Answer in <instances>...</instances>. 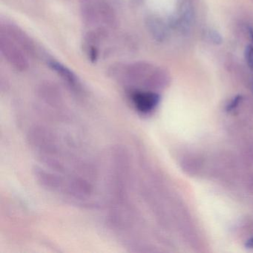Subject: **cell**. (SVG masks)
I'll return each mask as SVG.
<instances>
[{"mask_svg":"<svg viewBox=\"0 0 253 253\" xmlns=\"http://www.w3.org/2000/svg\"><path fill=\"white\" fill-rule=\"evenodd\" d=\"M108 74L114 81L133 88H157L165 81L163 71L146 62L115 63Z\"/></svg>","mask_w":253,"mask_h":253,"instance_id":"obj_1","label":"cell"},{"mask_svg":"<svg viewBox=\"0 0 253 253\" xmlns=\"http://www.w3.org/2000/svg\"><path fill=\"white\" fill-rule=\"evenodd\" d=\"M84 23L93 30L108 32L118 26L116 14L106 0H80Z\"/></svg>","mask_w":253,"mask_h":253,"instance_id":"obj_2","label":"cell"},{"mask_svg":"<svg viewBox=\"0 0 253 253\" xmlns=\"http://www.w3.org/2000/svg\"><path fill=\"white\" fill-rule=\"evenodd\" d=\"M0 51L5 60L19 72L29 68V55L12 38L0 32Z\"/></svg>","mask_w":253,"mask_h":253,"instance_id":"obj_3","label":"cell"},{"mask_svg":"<svg viewBox=\"0 0 253 253\" xmlns=\"http://www.w3.org/2000/svg\"><path fill=\"white\" fill-rule=\"evenodd\" d=\"M129 97L136 110L143 115L153 112L160 102V96L147 89L133 88L130 91Z\"/></svg>","mask_w":253,"mask_h":253,"instance_id":"obj_4","label":"cell"},{"mask_svg":"<svg viewBox=\"0 0 253 253\" xmlns=\"http://www.w3.org/2000/svg\"><path fill=\"white\" fill-rule=\"evenodd\" d=\"M0 32L6 34L8 36L12 38L26 51L28 55H36L37 47L35 46V42L32 41L30 37L17 25L13 24V23H4V24L1 25Z\"/></svg>","mask_w":253,"mask_h":253,"instance_id":"obj_5","label":"cell"},{"mask_svg":"<svg viewBox=\"0 0 253 253\" xmlns=\"http://www.w3.org/2000/svg\"><path fill=\"white\" fill-rule=\"evenodd\" d=\"M48 67L54 71L61 79L75 90L81 88V83L77 75L67 66L55 60H48Z\"/></svg>","mask_w":253,"mask_h":253,"instance_id":"obj_6","label":"cell"},{"mask_svg":"<svg viewBox=\"0 0 253 253\" xmlns=\"http://www.w3.org/2000/svg\"><path fill=\"white\" fill-rule=\"evenodd\" d=\"M195 20V8L192 0H183L179 11L177 26L183 33H188L192 29Z\"/></svg>","mask_w":253,"mask_h":253,"instance_id":"obj_7","label":"cell"},{"mask_svg":"<svg viewBox=\"0 0 253 253\" xmlns=\"http://www.w3.org/2000/svg\"><path fill=\"white\" fill-rule=\"evenodd\" d=\"M146 27L151 36L158 41L163 42L167 37V29L164 22L156 16H149L146 19Z\"/></svg>","mask_w":253,"mask_h":253,"instance_id":"obj_8","label":"cell"},{"mask_svg":"<svg viewBox=\"0 0 253 253\" xmlns=\"http://www.w3.org/2000/svg\"><path fill=\"white\" fill-rule=\"evenodd\" d=\"M245 55V60L248 65L249 68L253 72V45H248L245 49L244 52Z\"/></svg>","mask_w":253,"mask_h":253,"instance_id":"obj_9","label":"cell"},{"mask_svg":"<svg viewBox=\"0 0 253 253\" xmlns=\"http://www.w3.org/2000/svg\"><path fill=\"white\" fill-rule=\"evenodd\" d=\"M208 37L210 38V41H211L212 43L215 44V45H220L223 42L221 35L216 30L210 29L209 31Z\"/></svg>","mask_w":253,"mask_h":253,"instance_id":"obj_10","label":"cell"},{"mask_svg":"<svg viewBox=\"0 0 253 253\" xmlns=\"http://www.w3.org/2000/svg\"><path fill=\"white\" fill-rule=\"evenodd\" d=\"M249 32H250V38H251L252 41L253 42V28H250L249 29Z\"/></svg>","mask_w":253,"mask_h":253,"instance_id":"obj_11","label":"cell"},{"mask_svg":"<svg viewBox=\"0 0 253 253\" xmlns=\"http://www.w3.org/2000/svg\"><path fill=\"white\" fill-rule=\"evenodd\" d=\"M250 247H253V239L250 241Z\"/></svg>","mask_w":253,"mask_h":253,"instance_id":"obj_12","label":"cell"}]
</instances>
